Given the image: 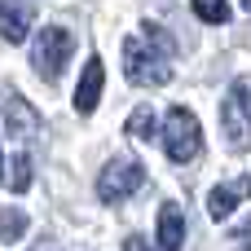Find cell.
Returning a JSON list of instances; mask_svg holds the SVG:
<instances>
[{"label": "cell", "instance_id": "obj_1", "mask_svg": "<svg viewBox=\"0 0 251 251\" xmlns=\"http://www.w3.org/2000/svg\"><path fill=\"white\" fill-rule=\"evenodd\" d=\"M168 53H172V35H163L159 22H146L141 35L124 40V79L137 88L168 84Z\"/></svg>", "mask_w": 251, "mask_h": 251}, {"label": "cell", "instance_id": "obj_2", "mask_svg": "<svg viewBox=\"0 0 251 251\" xmlns=\"http://www.w3.org/2000/svg\"><path fill=\"white\" fill-rule=\"evenodd\" d=\"M199 150H203L199 115H194L190 106H172L168 119H163V154H168L172 163H190Z\"/></svg>", "mask_w": 251, "mask_h": 251}, {"label": "cell", "instance_id": "obj_3", "mask_svg": "<svg viewBox=\"0 0 251 251\" xmlns=\"http://www.w3.org/2000/svg\"><path fill=\"white\" fill-rule=\"evenodd\" d=\"M71 53H75V35H71L66 26H44V31L35 35L31 66L40 71V79H44V84H57V79H62V71H66V62H71Z\"/></svg>", "mask_w": 251, "mask_h": 251}, {"label": "cell", "instance_id": "obj_4", "mask_svg": "<svg viewBox=\"0 0 251 251\" xmlns=\"http://www.w3.org/2000/svg\"><path fill=\"white\" fill-rule=\"evenodd\" d=\"M221 124H225V137H229V150L247 154L251 150V75L234 79L229 97L221 101Z\"/></svg>", "mask_w": 251, "mask_h": 251}, {"label": "cell", "instance_id": "obj_5", "mask_svg": "<svg viewBox=\"0 0 251 251\" xmlns=\"http://www.w3.org/2000/svg\"><path fill=\"white\" fill-rule=\"evenodd\" d=\"M146 181V168L141 159H110L101 172H97V199L101 203H124L128 194H137Z\"/></svg>", "mask_w": 251, "mask_h": 251}, {"label": "cell", "instance_id": "obj_6", "mask_svg": "<svg viewBox=\"0 0 251 251\" xmlns=\"http://www.w3.org/2000/svg\"><path fill=\"white\" fill-rule=\"evenodd\" d=\"M101 88H106V66H101V57H88V66L79 75V88H75V110L93 115L97 101H101Z\"/></svg>", "mask_w": 251, "mask_h": 251}, {"label": "cell", "instance_id": "obj_7", "mask_svg": "<svg viewBox=\"0 0 251 251\" xmlns=\"http://www.w3.org/2000/svg\"><path fill=\"white\" fill-rule=\"evenodd\" d=\"M26 31H31V4H22V0H0V40L22 44Z\"/></svg>", "mask_w": 251, "mask_h": 251}, {"label": "cell", "instance_id": "obj_8", "mask_svg": "<svg viewBox=\"0 0 251 251\" xmlns=\"http://www.w3.org/2000/svg\"><path fill=\"white\" fill-rule=\"evenodd\" d=\"M154 229H159L154 251H181V243H185V216H181V207H176V203H163Z\"/></svg>", "mask_w": 251, "mask_h": 251}, {"label": "cell", "instance_id": "obj_9", "mask_svg": "<svg viewBox=\"0 0 251 251\" xmlns=\"http://www.w3.org/2000/svg\"><path fill=\"white\" fill-rule=\"evenodd\" d=\"M251 194V176H243V181H229V185H216L212 194H207V212H212V221H225L243 199Z\"/></svg>", "mask_w": 251, "mask_h": 251}, {"label": "cell", "instance_id": "obj_10", "mask_svg": "<svg viewBox=\"0 0 251 251\" xmlns=\"http://www.w3.org/2000/svg\"><path fill=\"white\" fill-rule=\"evenodd\" d=\"M4 124H9V137H18V141H26V137L40 132V115H35L22 97H9V106H4Z\"/></svg>", "mask_w": 251, "mask_h": 251}, {"label": "cell", "instance_id": "obj_11", "mask_svg": "<svg viewBox=\"0 0 251 251\" xmlns=\"http://www.w3.org/2000/svg\"><path fill=\"white\" fill-rule=\"evenodd\" d=\"M22 234H26V216L18 207H4L0 212V243H18Z\"/></svg>", "mask_w": 251, "mask_h": 251}, {"label": "cell", "instance_id": "obj_12", "mask_svg": "<svg viewBox=\"0 0 251 251\" xmlns=\"http://www.w3.org/2000/svg\"><path fill=\"white\" fill-rule=\"evenodd\" d=\"M26 185H31V154H22V150H18V154H13V163H9V190H13V194H22Z\"/></svg>", "mask_w": 251, "mask_h": 251}, {"label": "cell", "instance_id": "obj_13", "mask_svg": "<svg viewBox=\"0 0 251 251\" xmlns=\"http://www.w3.org/2000/svg\"><path fill=\"white\" fill-rule=\"evenodd\" d=\"M128 132L141 137V141H150V137H154V110H150V106H137V110L128 115Z\"/></svg>", "mask_w": 251, "mask_h": 251}, {"label": "cell", "instance_id": "obj_14", "mask_svg": "<svg viewBox=\"0 0 251 251\" xmlns=\"http://www.w3.org/2000/svg\"><path fill=\"white\" fill-rule=\"evenodd\" d=\"M194 13L203 22H225L229 18V0H194Z\"/></svg>", "mask_w": 251, "mask_h": 251}, {"label": "cell", "instance_id": "obj_15", "mask_svg": "<svg viewBox=\"0 0 251 251\" xmlns=\"http://www.w3.org/2000/svg\"><path fill=\"white\" fill-rule=\"evenodd\" d=\"M124 251H146V238H137V234H128V243H124Z\"/></svg>", "mask_w": 251, "mask_h": 251}, {"label": "cell", "instance_id": "obj_16", "mask_svg": "<svg viewBox=\"0 0 251 251\" xmlns=\"http://www.w3.org/2000/svg\"><path fill=\"white\" fill-rule=\"evenodd\" d=\"M243 251H251V221H247V229H243Z\"/></svg>", "mask_w": 251, "mask_h": 251}]
</instances>
